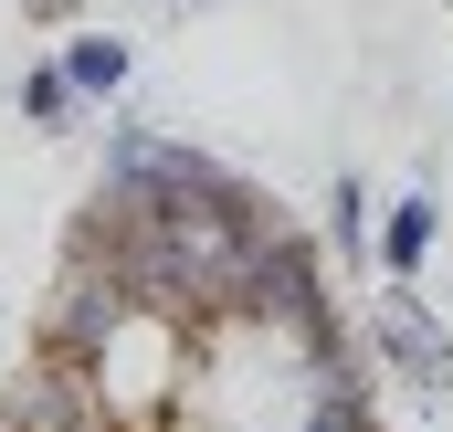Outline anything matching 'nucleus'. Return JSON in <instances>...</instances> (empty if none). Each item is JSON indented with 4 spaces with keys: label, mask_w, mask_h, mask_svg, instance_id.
<instances>
[{
    "label": "nucleus",
    "mask_w": 453,
    "mask_h": 432,
    "mask_svg": "<svg viewBox=\"0 0 453 432\" xmlns=\"http://www.w3.org/2000/svg\"><path fill=\"white\" fill-rule=\"evenodd\" d=\"M64 74H74V96H85V106H106V96H127L137 53H127L116 32H64Z\"/></svg>",
    "instance_id": "obj_7"
},
{
    "label": "nucleus",
    "mask_w": 453,
    "mask_h": 432,
    "mask_svg": "<svg viewBox=\"0 0 453 432\" xmlns=\"http://www.w3.org/2000/svg\"><path fill=\"white\" fill-rule=\"evenodd\" d=\"M0 432H127V422L106 412L85 359L32 348V369H11V390H0Z\"/></svg>",
    "instance_id": "obj_3"
},
{
    "label": "nucleus",
    "mask_w": 453,
    "mask_h": 432,
    "mask_svg": "<svg viewBox=\"0 0 453 432\" xmlns=\"http://www.w3.org/2000/svg\"><path fill=\"white\" fill-rule=\"evenodd\" d=\"M127 317H137L127 274H53V296H42V317H32V348H53V359H96Z\"/></svg>",
    "instance_id": "obj_5"
},
{
    "label": "nucleus",
    "mask_w": 453,
    "mask_h": 432,
    "mask_svg": "<svg viewBox=\"0 0 453 432\" xmlns=\"http://www.w3.org/2000/svg\"><path fill=\"white\" fill-rule=\"evenodd\" d=\"M338 296H327V253H317V232H296V221H274L264 243H242V264H232V327H306L327 317Z\"/></svg>",
    "instance_id": "obj_1"
},
{
    "label": "nucleus",
    "mask_w": 453,
    "mask_h": 432,
    "mask_svg": "<svg viewBox=\"0 0 453 432\" xmlns=\"http://www.w3.org/2000/svg\"><path fill=\"white\" fill-rule=\"evenodd\" d=\"M158 11H201V0H158Z\"/></svg>",
    "instance_id": "obj_12"
},
{
    "label": "nucleus",
    "mask_w": 453,
    "mask_h": 432,
    "mask_svg": "<svg viewBox=\"0 0 453 432\" xmlns=\"http://www.w3.org/2000/svg\"><path fill=\"white\" fill-rule=\"evenodd\" d=\"M74 116H85V96H74L64 64H32V74H21V127H32V137H64Z\"/></svg>",
    "instance_id": "obj_9"
},
{
    "label": "nucleus",
    "mask_w": 453,
    "mask_h": 432,
    "mask_svg": "<svg viewBox=\"0 0 453 432\" xmlns=\"http://www.w3.org/2000/svg\"><path fill=\"white\" fill-rule=\"evenodd\" d=\"M327 243H338V264H369V243H380V221H369V180H338V190H327Z\"/></svg>",
    "instance_id": "obj_10"
},
{
    "label": "nucleus",
    "mask_w": 453,
    "mask_h": 432,
    "mask_svg": "<svg viewBox=\"0 0 453 432\" xmlns=\"http://www.w3.org/2000/svg\"><path fill=\"white\" fill-rule=\"evenodd\" d=\"M21 11H32V21H64V32L85 21V0H21Z\"/></svg>",
    "instance_id": "obj_11"
},
{
    "label": "nucleus",
    "mask_w": 453,
    "mask_h": 432,
    "mask_svg": "<svg viewBox=\"0 0 453 432\" xmlns=\"http://www.w3.org/2000/svg\"><path fill=\"white\" fill-rule=\"evenodd\" d=\"M369 348H380V369L411 390V401H453V327L411 296V285H390L380 306H369Z\"/></svg>",
    "instance_id": "obj_4"
},
{
    "label": "nucleus",
    "mask_w": 453,
    "mask_h": 432,
    "mask_svg": "<svg viewBox=\"0 0 453 432\" xmlns=\"http://www.w3.org/2000/svg\"><path fill=\"white\" fill-rule=\"evenodd\" d=\"M433 232H443V212H433V190H401V201L380 212V243H369V264H380L390 285H411V274L433 264Z\"/></svg>",
    "instance_id": "obj_6"
},
{
    "label": "nucleus",
    "mask_w": 453,
    "mask_h": 432,
    "mask_svg": "<svg viewBox=\"0 0 453 432\" xmlns=\"http://www.w3.org/2000/svg\"><path fill=\"white\" fill-rule=\"evenodd\" d=\"M190 348H201V337H190L180 317L137 306V317L116 327V337L85 359V369H96V390H106V412H116V422H127V432H148L158 412H169V390H180V359H190Z\"/></svg>",
    "instance_id": "obj_2"
},
{
    "label": "nucleus",
    "mask_w": 453,
    "mask_h": 432,
    "mask_svg": "<svg viewBox=\"0 0 453 432\" xmlns=\"http://www.w3.org/2000/svg\"><path fill=\"white\" fill-rule=\"evenodd\" d=\"M116 264H127V232H116L96 201H74V212H64V274H116Z\"/></svg>",
    "instance_id": "obj_8"
}]
</instances>
